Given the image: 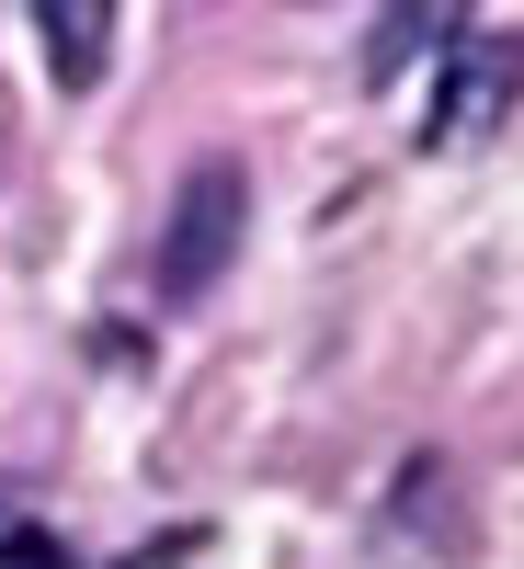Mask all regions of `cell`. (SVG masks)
<instances>
[{"mask_svg":"<svg viewBox=\"0 0 524 569\" xmlns=\"http://www.w3.org/2000/svg\"><path fill=\"white\" fill-rule=\"evenodd\" d=\"M0 569H80V558L46 536V525H0Z\"/></svg>","mask_w":524,"mask_h":569,"instance_id":"4","label":"cell"},{"mask_svg":"<svg viewBox=\"0 0 524 569\" xmlns=\"http://www.w3.org/2000/svg\"><path fill=\"white\" fill-rule=\"evenodd\" d=\"M34 34H46V69H58V91H91L115 58V12L103 0H34Z\"/></svg>","mask_w":524,"mask_h":569,"instance_id":"3","label":"cell"},{"mask_svg":"<svg viewBox=\"0 0 524 569\" xmlns=\"http://www.w3.org/2000/svg\"><path fill=\"white\" fill-rule=\"evenodd\" d=\"M502 80H513V58L479 34V46H456V58L434 69V103H422V149H467L491 114H502Z\"/></svg>","mask_w":524,"mask_h":569,"instance_id":"2","label":"cell"},{"mask_svg":"<svg viewBox=\"0 0 524 569\" xmlns=\"http://www.w3.org/2000/svg\"><path fill=\"white\" fill-rule=\"evenodd\" d=\"M240 228H251V171L240 160H195L171 194V228H160V297L195 308L228 284V262H240Z\"/></svg>","mask_w":524,"mask_h":569,"instance_id":"1","label":"cell"}]
</instances>
